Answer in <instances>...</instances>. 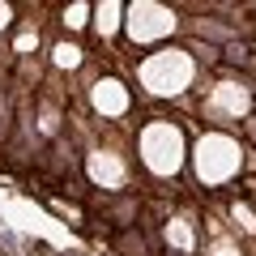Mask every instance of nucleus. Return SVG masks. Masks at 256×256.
Segmentation results:
<instances>
[{
	"label": "nucleus",
	"mask_w": 256,
	"mask_h": 256,
	"mask_svg": "<svg viewBox=\"0 0 256 256\" xmlns=\"http://www.w3.org/2000/svg\"><path fill=\"white\" fill-rule=\"evenodd\" d=\"M56 60L60 64H77V47H56Z\"/></svg>",
	"instance_id": "f03ea898"
},
{
	"label": "nucleus",
	"mask_w": 256,
	"mask_h": 256,
	"mask_svg": "<svg viewBox=\"0 0 256 256\" xmlns=\"http://www.w3.org/2000/svg\"><path fill=\"white\" fill-rule=\"evenodd\" d=\"M226 60H230V64H248V47L230 43V47H226Z\"/></svg>",
	"instance_id": "f257e3e1"
}]
</instances>
